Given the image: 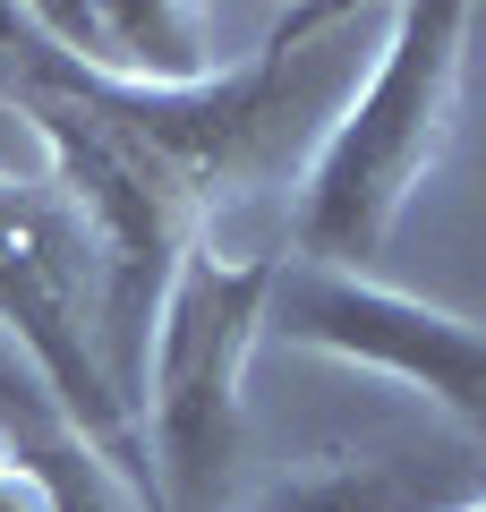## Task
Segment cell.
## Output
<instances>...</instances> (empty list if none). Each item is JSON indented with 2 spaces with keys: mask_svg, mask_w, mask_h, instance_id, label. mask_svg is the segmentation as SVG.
<instances>
[{
  "mask_svg": "<svg viewBox=\"0 0 486 512\" xmlns=\"http://www.w3.org/2000/svg\"><path fill=\"white\" fill-rule=\"evenodd\" d=\"M0 342L35 367L52 410L137 495V512H154L137 410L103 367V256L52 180H9V171H0Z\"/></svg>",
  "mask_w": 486,
  "mask_h": 512,
  "instance_id": "277c9868",
  "label": "cell"
},
{
  "mask_svg": "<svg viewBox=\"0 0 486 512\" xmlns=\"http://www.w3.org/2000/svg\"><path fill=\"white\" fill-rule=\"evenodd\" d=\"M273 256H231L214 239L180 256L154 308L137 367V444L154 478V512H222L248 436V350L265 342Z\"/></svg>",
  "mask_w": 486,
  "mask_h": 512,
  "instance_id": "3957f363",
  "label": "cell"
},
{
  "mask_svg": "<svg viewBox=\"0 0 486 512\" xmlns=\"http://www.w3.org/2000/svg\"><path fill=\"white\" fill-rule=\"evenodd\" d=\"M469 512H486V495H478V504H469Z\"/></svg>",
  "mask_w": 486,
  "mask_h": 512,
  "instance_id": "ba28073f",
  "label": "cell"
},
{
  "mask_svg": "<svg viewBox=\"0 0 486 512\" xmlns=\"http://www.w3.org/2000/svg\"><path fill=\"white\" fill-rule=\"evenodd\" d=\"M265 342L316 350V359H342L359 376L401 384V393L435 402L486 453V325H469V316L435 308L418 291H393L376 274H333V265L273 256Z\"/></svg>",
  "mask_w": 486,
  "mask_h": 512,
  "instance_id": "5b68a950",
  "label": "cell"
},
{
  "mask_svg": "<svg viewBox=\"0 0 486 512\" xmlns=\"http://www.w3.org/2000/svg\"><path fill=\"white\" fill-rule=\"evenodd\" d=\"M359 9H290L248 60L171 94H128L86 77L43 43L26 9H0V103L52 154V188L77 205L103 256V367L137 410V367L154 308L180 274V256L214 239V214L239 197L290 188L367 77Z\"/></svg>",
  "mask_w": 486,
  "mask_h": 512,
  "instance_id": "6da1fadb",
  "label": "cell"
},
{
  "mask_svg": "<svg viewBox=\"0 0 486 512\" xmlns=\"http://www.w3.org/2000/svg\"><path fill=\"white\" fill-rule=\"evenodd\" d=\"M478 495V444H350L231 495L222 512H469Z\"/></svg>",
  "mask_w": 486,
  "mask_h": 512,
  "instance_id": "8992f818",
  "label": "cell"
},
{
  "mask_svg": "<svg viewBox=\"0 0 486 512\" xmlns=\"http://www.w3.org/2000/svg\"><path fill=\"white\" fill-rule=\"evenodd\" d=\"M26 18L43 26L60 60L128 94H171L222 69L205 9H188V0H26Z\"/></svg>",
  "mask_w": 486,
  "mask_h": 512,
  "instance_id": "52a82bcc",
  "label": "cell"
},
{
  "mask_svg": "<svg viewBox=\"0 0 486 512\" xmlns=\"http://www.w3.org/2000/svg\"><path fill=\"white\" fill-rule=\"evenodd\" d=\"M461 60H469V9L461 0H410L384 18V43L333 128L316 137L307 171L290 180V248L299 265L367 274L393 248L401 214L418 205L435 154L452 137L461 103Z\"/></svg>",
  "mask_w": 486,
  "mask_h": 512,
  "instance_id": "7a4b0ae2",
  "label": "cell"
}]
</instances>
